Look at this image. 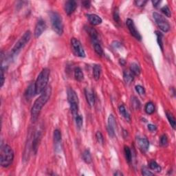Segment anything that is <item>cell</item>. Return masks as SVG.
Returning <instances> with one entry per match:
<instances>
[{
    "label": "cell",
    "mask_w": 176,
    "mask_h": 176,
    "mask_svg": "<svg viewBox=\"0 0 176 176\" xmlns=\"http://www.w3.org/2000/svg\"><path fill=\"white\" fill-rule=\"evenodd\" d=\"M113 17H114V20L115 21V22L117 23V24H120V15H119V11H118V8H116L114 10Z\"/></svg>",
    "instance_id": "836d02e7"
},
{
    "label": "cell",
    "mask_w": 176,
    "mask_h": 176,
    "mask_svg": "<svg viewBox=\"0 0 176 176\" xmlns=\"http://www.w3.org/2000/svg\"><path fill=\"white\" fill-rule=\"evenodd\" d=\"M136 90L138 93V94H139L140 95H141V96H143V95H144L145 94V88L141 85H136Z\"/></svg>",
    "instance_id": "74e56055"
},
{
    "label": "cell",
    "mask_w": 176,
    "mask_h": 176,
    "mask_svg": "<svg viewBox=\"0 0 176 176\" xmlns=\"http://www.w3.org/2000/svg\"><path fill=\"white\" fill-rule=\"evenodd\" d=\"M101 74V67L100 65H95L93 68V76L96 80H98Z\"/></svg>",
    "instance_id": "44dd1931"
},
{
    "label": "cell",
    "mask_w": 176,
    "mask_h": 176,
    "mask_svg": "<svg viewBox=\"0 0 176 176\" xmlns=\"http://www.w3.org/2000/svg\"><path fill=\"white\" fill-rule=\"evenodd\" d=\"M118 110H119L120 114L122 115L123 118H125L127 121H130L131 118H130V115H129V112H127V109L125 108V107L123 105H120L119 108H118Z\"/></svg>",
    "instance_id": "7402d4cb"
},
{
    "label": "cell",
    "mask_w": 176,
    "mask_h": 176,
    "mask_svg": "<svg viewBox=\"0 0 176 176\" xmlns=\"http://www.w3.org/2000/svg\"><path fill=\"white\" fill-rule=\"evenodd\" d=\"M148 129L149 130L151 131V132H154V131L156 130V125H152V124H149V125H148Z\"/></svg>",
    "instance_id": "ee69618b"
},
{
    "label": "cell",
    "mask_w": 176,
    "mask_h": 176,
    "mask_svg": "<svg viewBox=\"0 0 176 176\" xmlns=\"http://www.w3.org/2000/svg\"><path fill=\"white\" fill-rule=\"evenodd\" d=\"M75 120H76V125L77 128L78 129H81V127L83 126V118L81 116H80V115H77V116L75 117Z\"/></svg>",
    "instance_id": "1f68e13d"
},
{
    "label": "cell",
    "mask_w": 176,
    "mask_h": 176,
    "mask_svg": "<svg viewBox=\"0 0 176 176\" xmlns=\"http://www.w3.org/2000/svg\"><path fill=\"white\" fill-rule=\"evenodd\" d=\"M160 145L162 146L165 147L168 145V138L166 135H162L160 138Z\"/></svg>",
    "instance_id": "8d00e7d4"
},
{
    "label": "cell",
    "mask_w": 176,
    "mask_h": 176,
    "mask_svg": "<svg viewBox=\"0 0 176 176\" xmlns=\"http://www.w3.org/2000/svg\"><path fill=\"white\" fill-rule=\"evenodd\" d=\"M145 110L147 114H152L155 112V105L152 102H149L146 104Z\"/></svg>",
    "instance_id": "cb8c5ba5"
},
{
    "label": "cell",
    "mask_w": 176,
    "mask_h": 176,
    "mask_svg": "<svg viewBox=\"0 0 176 176\" xmlns=\"http://www.w3.org/2000/svg\"><path fill=\"white\" fill-rule=\"evenodd\" d=\"M40 137V132H37V133L35 134V136H34L33 141H32V149L35 150V153L37 152V147H38V143Z\"/></svg>",
    "instance_id": "603a6c76"
},
{
    "label": "cell",
    "mask_w": 176,
    "mask_h": 176,
    "mask_svg": "<svg viewBox=\"0 0 176 176\" xmlns=\"http://www.w3.org/2000/svg\"><path fill=\"white\" fill-rule=\"evenodd\" d=\"M31 38V32L28 30L24 34V35L19 39V40L16 43L15 46L12 50V55H17L21 51L22 48L25 47V46L29 42L30 39Z\"/></svg>",
    "instance_id": "5b68a950"
},
{
    "label": "cell",
    "mask_w": 176,
    "mask_h": 176,
    "mask_svg": "<svg viewBox=\"0 0 176 176\" xmlns=\"http://www.w3.org/2000/svg\"><path fill=\"white\" fill-rule=\"evenodd\" d=\"M83 6L86 8H89L91 6V2L89 1H84L82 2Z\"/></svg>",
    "instance_id": "7bdbcfd3"
},
{
    "label": "cell",
    "mask_w": 176,
    "mask_h": 176,
    "mask_svg": "<svg viewBox=\"0 0 176 176\" xmlns=\"http://www.w3.org/2000/svg\"><path fill=\"white\" fill-rule=\"evenodd\" d=\"M51 94L52 88L50 86H48L41 93L40 96L35 100L31 109V119L32 122H35L37 120L41 109L50 99Z\"/></svg>",
    "instance_id": "6da1fadb"
},
{
    "label": "cell",
    "mask_w": 176,
    "mask_h": 176,
    "mask_svg": "<svg viewBox=\"0 0 176 176\" xmlns=\"http://www.w3.org/2000/svg\"><path fill=\"white\" fill-rule=\"evenodd\" d=\"M86 31L89 34V37L92 41V44H96V43H99V37H98V32L95 28H92V27L87 26L85 28Z\"/></svg>",
    "instance_id": "7c38bea8"
},
{
    "label": "cell",
    "mask_w": 176,
    "mask_h": 176,
    "mask_svg": "<svg viewBox=\"0 0 176 176\" xmlns=\"http://www.w3.org/2000/svg\"><path fill=\"white\" fill-rule=\"evenodd\" d=\"M70 110L72 114L73 115L74 117H76L78 115V104L76 103H72L70 104Z\"/></svg>",
    "instance_id": "f546056e"
},
{
    "label": "cell",
    "mask_w": 176,
    "mask_h": 176,
    "mask_svg": "<svg viewBox=\"0 0 176 176\" xmlns=\"http://www.w3.org/2000/svg\"><path fill=\"white\" fill-rule=\"evenodd\" d=\"M53 136L55 144L59 145V143H61V134L60 131H59V129H56V130L54 132Z\"/></svg>",
    "instance_id": "4316f807"
},
{
    "label": "cell",
    "mask_w": 176,
    "mask_h": 176,
    "mask_svg": "<svg viewBox=\"0 0 176 176\" xmlns=\"http://www.w3.org/2000/svg\"><path fill=\"white\" fill-rule=\"evenodd\" d=\"M137 142L140 149L143 151L145 152L148 150L149 147V142L146 138H138Z\"/></svg>",
    "instance_id": "9a60e30c"
},
{
    "label": "cell",
    "mask_w": 176,
    "mask_h": 176,
    "mask_svg": "<svg viewBox=\"0 0 176 176\" xmlns=\"http://www.w3.org/2000/svg\"><path fill=\"white\" fill-rule=\"evenodd\" d=\"M124 151H125V158H126L127 161L128 162H130L132 159V151H131L129 147L125 146V149H124Z\"/></svg>",
    "instance_id": "f1b7e54d"
},
{
    "label": "cell",
    "mask_w": 176,
    "mask_h": 176,
    "mask_svg": "<svg viewBox=\"0 0 176 176\" xmlns=\"http://www.w3.org/2000/svg\"><path fill=\"white\" fill-rule=\"evenodd\" d=\"M68 100L70 104L76 103L78 104V97L77 94L72 88L68 89Z\"/></svg>",
    "instance_id": "5bb4252c"
},
{
    "label": "cell",
    "mask_w": 176,
    "mask_h": 176,
    "mask_svg": "<svg viewBox=\"0 0 176 176\" xmlns=\"http://www.w3.org/2000/svg\"><path fill=\"white\" fill-rule=\"evenodd\" d=\"M96 140H97V141H98V143H100V144H103L104 138H103V134H101V132H97L96 134Z\"/></svg>",
    "instance_id": "d590c367"
},
{
    "label": "cell",
    "mask_w": 176,
    "mask_h": 176,
    "mask_svg": "<svg viewBox=\"0 0 176 176\" xmlns=\"http://www.w3.org/2000/svg\"><path fill=\"white\" fill-rule=\"evenodd\" d=\"M71 46L74 54L77 57H85V53L81 43L79 40L76 38H72L71 39Z\"/></svg>",
    "instance_id": "52a82bcc"
},
{
    "label": "cell",
    "mask_w": 176,
    "mask_h": 176,
    "mask_svg": "<svg viewBox=\"0 0 176 176\" xmlns=\"http://www.w3.org/2000/svg\"><path fill=\"white\" fill-rule=\"evenodd\" d=\"M14 159V152L8 145H1L0 151V163L2 167L7 168L12 164Z\"/></svg>",
    "instance_id": "3957f363"
},
{
    "label": "cell",
    "mask_w": 176,
    "mask_h": 176,
    "mask_svg": "<svg viewBox=\"0 0 176 176\" xmlns=\"http://www.w3.org/2000/svg\"><path fill=\"white\" fill-rule=\"evenodd\" d=\"M132 105L136 109H138L140 108V107H141V103H140V101L137 98H134V99L132 100Z\"/></svg>",
    "instance_id": "f35d334b"
},
{
    "label": "cell",
    "mask_w": 176,
    "mask_h": 176,
    "mask_svg": "<svg viewBox=\"0 0 176 176\" xmlns=\"http://www.w3.org/2000/svg\"><path fill=\"white\" fill-rule=\"evenodd\" d=\"M166 117H167V119L169 122L171 126L173 127V129H175V126H176V123H175V118L174 117V116L171 114V112H166Z\"/></svg>",
    "instance_id": "484cf974"
},
{
    "label": "cell",
    "mask_w": 176,
    "mask_h": 176,
    "mask_svg": "<svg viewBox=\"0 0 176 176\" xmlns=\"http://www.w3.org/2000/svg\"><path fill=\"white\" fill-rule=\"evenodd\" d=\"M76 2L74 0H69L65 3V11L68 15H70L76 9Z\"/></svg>",
    "instance_id": "8fae6325"
},
{
    "label": "cell",
    "mask_w": 176,
    "mask_h": 176,
    "mask_svg": "<svg viewBox=\"0 0 176 176\" xmlns=\"http://www.w3.org/2000/svg\"><path fill=\"white\" fill-rule=\"evenodd\" d=\"M115 129H116V120L112 114L109 115L107 123V131L109 136L114 137L115 136Z\"/></svg>",
    "instance_id": "9c48e42d"
},
{
    "label": "cell",
    "mask_w": 176,
    "mask_h": 176,
    "mask_svg": "<svg viewBox=\"0 0 176 176\" xmlns=\"http://www.w3.org/2000/svg\"><path fill=\"white\" fill-rule=\"evenodd\" d=\"M149 167L151 170L156 171V172L161 171V167L156 161H151L149 164Z\"/></svg>",
    "instance_id": "83f0119b"
},
{
    "label": "cell",
    "mask_w": 176,
    "mask_h": 176,
    "mask_svg": "<svg viewBox=\"0 0 176 176\" xmlns=\"http://www.w3.org/2000/svg\"><path fill=\"white\" fill-rule=\"evenodd\" d=\"M142 174L145 176H149V175H153L154 173H153L152 172H151L150 171H149L147 168L143 167L142 169Z\"/></svg>",
    "instance_id": "60d3db41"
},
{
    "label": "cell",
    "mask_w": 176,
    "mask_h": 176,
    "mask_svg": "<svg viewBox=\"0 0 176 176\" xmlns=\"http://www.w3.org/2000/svg\"><path fill=\"white\" fill-rule=\"evenodd\" d=\"M130 71L134 76H139L141 74V68L136 63H132L130 65Z\"/></svg>",
    "instance_id": "d6986e66"
},
{
    "label": "cell",
    "mask_w": 176,
    "mask_h": 176,
    "mask_svg": "<svg viewBox=\"0 0 176 176\" xmlns=\"http://www.w3.org/2000/svg\"><path fill=\"white\" fill-rule=\"evenodd\" d=\"M85 95L88 105L90 107L94 106L95 104V96L93 90L87 88V89H85Z\"/></svg>",
    "instance_id": "4fadbf2b"
},
{
    "label": "cell",
    "mask_w": 176,
    "mask_h": 176,
    "mask_svg": "<svg viewBox=\"0 0 176 176\" xmlns=\"http://www.w3.org/2000/svg\"><path fill=\"white\" fill-rule=\"evenodd\" d=\"M126 24L127 28H128V29L129 30V32H130L131 35H132L134 37H135L136 39H138V40H141L142 37L141 34L139 33V32H138L137 29H136L135 24H134V21L131 19H128L126 21Z\"/></svg>",
    "instance_id": "ba28073f"
},
{
    "label": "cell",
    "mask_w": 176,
    "mask_h": 176,
    "mask_svg": "<svg viewBox=\"0 0 176 176\" xmlns=\"http://www.w3.org/2000/svg\"><path fill=\"white\" fill-rule=\"evenodd\" d=\"M153 17L155 19L156 24L159 27L160 29L164 32H167L170 30V25L168 24V21L166 20L162 15H160L158 12H153Z\"/></svg>",
    "instance_id": "8992f818"
},
{
    "label": "cell",
    "mask_w": 176,
    "mask_h": 176,
    "mask_svg": "<svg viewBox=\"0 0 176 176\" xmlns=\"http://www.w3.org/2000/svg\"><path fill=\"white\" fill-rule=\"evenodd\" d=\"M46 28V24L45 23V21L42 19L38 21V22L37 23L35 26V37L36 38H38L40 36L42 35L43 32L45 31Z\"/></svg>",
    "instance_id": "30bf717a"
},
{
    "label": "cell",
    "mask_w": 176,
    "mask_h": 176,
    "mask_svg": "<svg viewBox=\"0 0 176 176\" xmlns=\"http://www.w3.org/2000/svg\"><path fill=\"white\" fill-rule=\"evenodd\" d=\"M83 160L85 161V162L87 163V164H90L91 162H92V158H91V153L89 151V150L87 149L83 152Z\"/></svg>",
    "instance_id": "d4e9b609"
},
{
    "label": "cell",
    "mask_w": 176,
    "mask_h": 176,
    "mask_svg": "<svg viewBox=\"0 0 176 176\" xmlns=\"http://www.w3.org/2000/svg\"><path fill=\"white\" fill-rule=\"evenodd\" d=\"M114 175L116 176H121V175H123V174L122 173H120V172L118 171H116V173L114 174Z\"/></svg>",
    "instance_id": "bcb514c9"
},
{
    "label": "cell",
    "mask_w": 176,
    "mask_h": 176,
    "mask_svg": "<svg viewBox=\"0 0 176 176\" xmlns=\"http://www.w3.org/2000/svg\"><path fill=\"white\" fill-rule=\"evenodd\" d=\"M50 76V70L48 68H44L42 70L37 77L35 85L36 94H39L44 91L48 87V80Z\"/></svg>",
    "instance_id": "7a4b0ae2"
},
{
    "label": "cell",
    "mask_w": 176,
    "mask_h": 176,
    "mask_svg": "<svg viewBox=\"0 0 176 176\" xmlns=\"http://www.w3.org/2000/svg\"><path fill=\"white\" fill-rule=\"evenodd\" d=\"M52 28L57 35H61L63 32V24L61 16L56 12H52L50 14Z\"/></svg>",
    "instance_id": "277c9868"
},
{
    "label": "cell",
    "mask_w": 176,
    "mask_h": 176,
    "mask_svg": "<svg viewBox=\"0 0 176 176\" xmlns=\"http://www.w3.org/2000/svg\"><path fill=\"white\" fill-rule=\"evenodd\" d=\"M156 36H157V41H158V45L160 47L161 50H163V43H162V35L160 34V32L156 31Z\"/></svg>",
    "instance_id": "d6a6232c"
},
{
    "label": "cell",
    "mask_w": 176,
    "mask_h": 176,
    "mask_svg": "<svg viewBox=\"0 0 176 176\" xmlns=\"http://www.w3.org/2000/svg\"><path fill=\"white\" fill-rule=\"evenodd\" d=\"M36 94V89H35V83H32L28 86L27 88L26 93H25V96H26L27 100H30L35 96Z\"/></svg>",
    "instance_id": "e0dca14e"
},
{
    "label": "cell",
    "mask_w": 176,
    "mask_h": 176,
    "mask_svg": "<svg viewBox=\"0 0 176 176\" xmlns=\"http://www.w3.org/2000/svg\"><path fill=\"white\" fill-rule=\"evenodd\" d=\"M160 2H161L160 1H152V3L154 7H157L160 3Z\"/></svg>",
    "instance_id": "f6af8a7d"
},
{
    "label": "cell",
    "mask_w": 176,
    "mask_h": 176,
    "mask_svg": "<svg viewBox=\"0 0 176 176\" xmlns=\"http://www.w3.org/2000/svg\"><path fill=\"white\" fill-rule=\"evenodd\" d=\"M74 78L77 81H82L84 78V74L82 70L80 68L77 67L74 69Z\"/></svg>",
    "instance_id": "ffe728a7"
},
{
    "label": "cell",
    "mask_w": 176,
    "mask_h": 176,
    "mask_svg": "<svg viewBox=\"0 0 176 176\" xmlns=\"http://www.w3.org/2000/svg\"><path fill=\"white\" fill-rule=\"evenodd\" d=\"M123 78L127 84H131L134 79V75L131 72V71L125 70L123 72Z\"/></svg>",
    "instance_id": "ac0fdd59"
},
{
    "label": "cell",
    "mask_w": 176,
    "mask_h": 176,
    "mask_svg": "<svg viewBox=\"0 0 176 176\" xmlns=\"http://www.w3.org/2000/svg\"><path fill=\"white\" fill-rule=\"evenodd\" d=\"M93 46H94V48L95 52L97 55H100V56H102L103 55V50L101 46H100V43H96V44H93Z\"/></svg>",
    "instance_id": "4dcf8cb0"
},
{
    "label": "cell",
    "mask_w": 176,
    "mask_h": 176,
    "mask_svg": "<svg viewBox=\"0 0 176 176\" xmlns=\"http://www.w3.org/2000/svg\"><path fill=\"white\" fill-rule=\"evenodd\" d=\"M135 4L138 7H144L145 4L147 3V1H145V0H136L134 1Z\"/></svg>",
    "instance_id": "ab89813d"
},
{
    "label": "cell",
    "mask_w": 176,
    "mask_h": 176,
    "mask_svg": "<svg viewBox=\"0 0 176 176\" xmlns=\"http://www.w3.org/2000/svg\"><path fill=\"white\" fill-rule=\"evenodd\" d=\"M87 16L89 23L93 26H97L102 23V19L98 15L95 14H89Z\"/></svg>",
    "instance_id": "2e32d148"
},
{
    "label": "cell",
    "mask_w": 176,
    "mask_h": 176,
    "mask_svg": "<svg viewBox=\"0 0 176 176\" xmlns=\"http://www.w3.org/2000/svg\"><path fill=\"white\" fill-rule=\"evenodd\" d=\"M4 79H5V76H4V73H3V68H1V87H2L3 85V83H4Z\"/></svg>",
    "instance_id": "b9f144b4"
},
{
    "label": "cell",
    "mask_w": 176,
    "mask_h": 176,
    "mask_svg": "<svg viewBox=\"0 0 176 176\" xmlns=\"http://www.w3.org/2000/svg\"><path fill=\"white\" fill-rule=\"evenodd\" d=\"M161 11L162 12L166 17H171V12L170 9L167 6H164V7H162V8H161Z\"/></svg>",
    "instance_id": "e575fe53"
}]
</instances>
